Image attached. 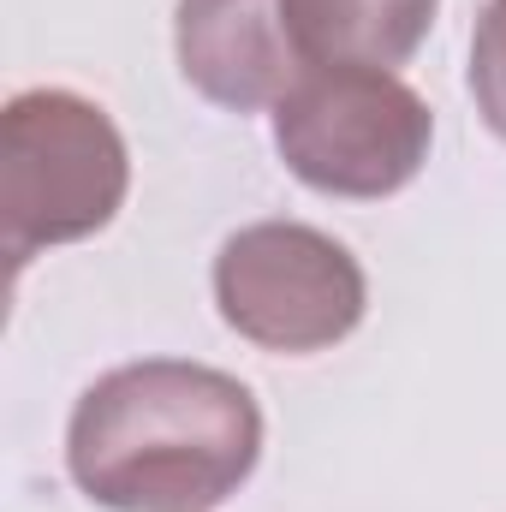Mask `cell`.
Segmentation results:
<instances>
[{
    "label": "cell",
    "instance_id": "obj_1",
    "mask_svg": "<svg viewBox=\"0 0 506 512\" xmlns=\"http://www.w3.org/2000/svg\"><path fill=\"white\" fill-rule=\"evenodd\" d=\"M262 453L256 393L227 370L143 358L84 387L66 465L108 512H209L245 489Z\"/></svg>",
    "mask_w": 506,
    "mask_h": 512
},
{
    "label": "cell",
    "instance_id": "obj_2",
    "mask_svg": "<svg viewBox=\"0 0 506 512\" xmlns=\"http://www.w3.org/2000/svg\"><path fill=\"white\" fill-rule=\"evenodd\" d=\"M131 185L126 137L72 90H24L0 114V239L12 268L102 233Z\"/></svg>",
    "mask_w": 506,
    "mask_h": 512
},
{
    "label": "cell",
    "instance_id": "obj_3",
    "mask_svg": "<svg viewBox=\"0 0 506 512\" xmlns=\"http://www.w3.org/2000/svg\"><path fill=\"white\" fill-rule=\"evenodd\" d=\"M429 102L376 66H310L274 102V149L322 197H393L429 161Z\"/></svg>",
    "mask_w": 506,
    "mask_h": 512
},
{
    "label": "cell",
    "instance_id": "obj_4",
    "mask_svg": "<svg viewBox=\"0 0 506 512\" xmlns=\"http://www.w3.org/2000/svg\"><path fill=\"white\" fill-rule=\"evenodd\" d=\"M215 304L239 340L304 358L340 346L364 322L370 286L340 239L304 221H256L215 256Z\"/></svg>",
    "mask_w": 506,
    "mask_h": 512
},
{
    "label": "cell",
    "instance_id": "obj_5",
    "mask_svg": "<svg viewBox=\"0 0 506 512\" xmlns=\"http://www.w3.org/2000/svg\"><path fill=\"white\" fill-rule=\"evenodd\" d=\"M179 72L215 108H274L310 66L292 42L286 0H179Z\"/></svg>",
    "mask_w": 506,
    "mask_h": 512
},
{
    "label": "cell",
    "instance_id": "obj_6",
    "mask_svg": "<svg viewBox=\"0 0 506 512\" xmlns=\"http://www.w3.org/2000/svg\"><path fill=\"white\" fill-rule=\"evenodd\" d=\"M441 0H286L304 66H376L393 72L429 36Z\"/></svg>",
    "mask_w": 506,
    "mask_h": 512
},
{
    "label": "cell",
    "instance_id": "obj_7",
    "mask_svg": "<svg viewBox=\"0 0 506 512\" xmlns=\"http://www.w3.org/2000/svg\"><path fill=\"white\" fill-rule=\"evenodd\" d=\"M471 96L489 131L506 143V0H483L471 30Z\"/></svg>",
    "mask_w": 506,
    "mask_h": 512
}]
</instances>
